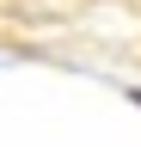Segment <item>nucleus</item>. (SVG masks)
I'll use <instances>...</instances> for the list:
<instances>
[{
  "label": "nucleus",
  "instance_id": "nucleus-1",
  "mask_svg": "<svg viewBox=\"0 0 141 147\" xmlns=\"http://www.w3.org/2000/svg\"><path fill=\"white\" fill-rule=\"evenodd\" d=\"M129 98H135V104H141V86H135V92H129Z\"/></svg>",
  "mask_w": 141,
  "mask_h": 147
}]
</instances>
